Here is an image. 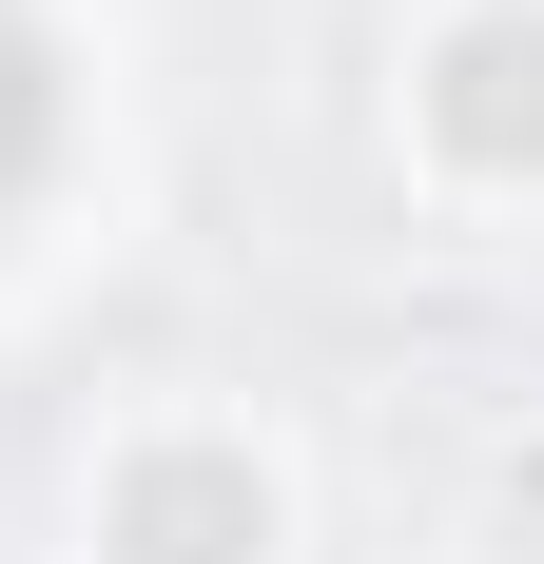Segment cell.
Returning a JSON list of instances; mask_svg holds the SVG:
<instances>
[{"label":"cell","instance_id":"cell-2","mask_svg":"<svg viewBox=\"0 0 544 564\" xmlns=\"http://www.w3.org/2000/svg\"><path fill=\"white\" fill-rule=\"evenodd\" d=\"M447 137H467V156H544V20L447 40Z\"/></svg>","mask_w":544,"mask_h":564},{"label":"cell","instance_id":"cell-1","mask_svg":"<svg viewBox=\"0 0 544 564\" xmlns=\"http://www.w3.org/2000/svg\"><path fill=\"white\" fill-rule=\"evenodd\" d=\"M117 545H137V564H233V545H253V467H215V448L137 467V507H117Z\"/></svg>","mask_w":544,"mask_h":564},{"label":"cell","instance_id":"cell-3","mask_svg":"<svg viewBox=\"0 0 544 564\" xmlns=\"http://www.w3.org/2000/svg\"><path fill=\"white\" fill-rule=\"evenodd\" d=\"M40 137H58V78H40V20L0 0V215L40 195Z\"/></svg>","mask_w":544,"mask_h":564}]
</instances>
